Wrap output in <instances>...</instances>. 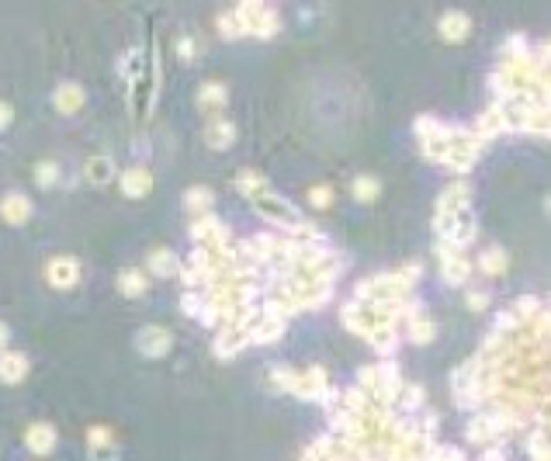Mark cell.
Instances as JSON below:
<instances>
[{
    "mask_svg": "<svg viewBox=\"0 0 551 461\" xmlns=\"http://www.w3.org/2000/svg\"><path fill=\"white\" fill-rule=\"evenodd\" d=\"M357 194H375V180H357Z\"/></svg>",
    "mask_w": 551,
    "mask_h": 461,
    "instance_id": "cell-17",
    "label": "cell"
},
{
    "mask_svg": "<svg viewBox=\"0 0 551 461\" xmlns=\"http://www.w3.org/2000/svg\"><path fill=\"white\" fill-rule=\"evenodd\" d=\"M177 53H180L184 59H191V56H194V42H187V39H180V46H177Z\"/></svg>",
    "mask_w": 551,
    "mask_h": 461,
    "instance_id": "cell-15",
    "label": "cell"
},
{
    "mask_svg": "<svg viewBox=\"0 0 551 461\" xmlns=\"http://www.w3.org/2000/svg\"><path fill=\"white\" fill-rule=\"evenodd\" d=\"M53 104H56V111H63V115H73V111L84 104V91H80L77 84H63V87L56 91Z\"/></svg>",
    "mask_w": 551,
    "mask_h": 461,
    "instance_id": "cell-4",
    "label": "cell"
},
{
    "mask_svg": "<svg viewBox=\"0 0 551 461\" xmlns=\"http://www.w3.org/2000/svg\"><path fill=\"white\" fill-rule=\"evenodd\" d=\"M208 139H212V146H229L232 142V125L229 122H212Z\"/></svg>",
    "mask_w": 551,
    "mask_h": 461,
    "instance_id": "cell-12",
    "label": "cell"
},
{
    "mask_svg": "<svg viewBox=\"0 0 551 461\" xmlns=\"http://www.w3.org/2000/svg\"><path fill=\"white\" fill-rule=\"evenodd\" d=\"M4 344H8V326L0 323V347H4Z\"/></svg>",
    "mask_w": 551,
    "mask_h": 461,
    "instance_id": "cell-18",
    "label": "cell"
},
{
    "mask_svg": "<svg viewBox=\"0 0 551 461\" xmlns=\"http://www.w3.org/2000/svg\"><path fill=\"white\" fill-rule=\"evenodd\" d=\"M153 267H156V271H170V257H167V254H156V257H153Z\"/></svg>",
    "mask_w": 551,
    "mask_h": 461,
    "instance_id": "cell-16",
    "label": "cell"
},
{
    "mask_svg": "<svg viewBox=\"0 0 551 461\" xmlns=\"http://www.w3.org/2000/svg\"><path fill=\"white\" fill-rule=\"evenodd\" d=\"M28 375V361L21 354H4L0 357V378L4 382H21Z\"/></svg>",
    "mask_w": 551,
    "mask_h": 461,
    "instance_id": "cell-5",
    "label": "cell"
},
{
    "mask_svg": "<svg viewBox=\"0 0 551 461\" xmlns=\"http://www.w3.org/2000/svg\"><path fill=\"white\" fill-rule=\"evenodd\" d=\"M468 28H471V21H468L465 15H458V11H451V15L440 18V35H444L447 42H461V39L468 35Z\"/></svg>",
    "mask_w": 551,
    "mask_h": 461,
    "instance_id": "cell-3",
    "label": "cell"
},
{
    "mask_svg": "<svg viewBox=\"0 0 551 461\" xmlns=\"http://www.w3.org/2000/svg\"><path fill=\"white\" fill-rule=\"evenodd\" d=\"M56 163H39L35 167V180H39V187H49V184H56Z\"/></svg>",
    "mask_w": 551,
    "mask_h": 461,
    "instance_id": "cell-13",
    "label": "cell"
},
{
    "mask_svg": "<svg viewBox=\"0 0 551 461\" xmlns=\"http://www.w3.org/2000/svg\"><path fill=\"white\" fill-rule=\"evenodd\" d=\"M198 101H201L205 108H218V104H225V91H222L218 84H205L201 94H198Z\"/></svg>",
    "mask_w": 551,
    "mask_h": 461,
    "instance_id": "cell-11",
    "label": "cell"
},
{
    "mask_svg": "<svg viewBox=\"0 0 551 461\" xmlns=\"http://www.w3.org/2000/svg\"><path fill=\"white\" fill-rule=\"evenodd\" d=\"M139 347H142L146 354H163V350L170 347V340H167V333H163V330H142Z\"/></svg>",
    "mask_w": 551,
    "mask_h": 461,
    "instance_id": "cell-7",
    "label": "cell"
},
{
    "mask_svg": "<svg viewBox=\"0 0 551 461\" xmlns=\"http://www.w3.org/2000/svg\"><path fill=\"white\" fill-rule=\"evenodd\" d=\"M11 115H15V111H11V104L0 101V129H8V125H11Z\"/></svg>",
    "mask_w": 551,
    "mask_h": 461,
    "instance_id": "cell-14",
    "label": "cell"
},
{
    "mask_svg": "<svg viewBox=\"0 0 551 461\" xmlns=\"http://www.w3.org/2000/svg\"><path fill=\"white\" fill-rule=\"evenodd\" d=\"M0 215H4L11 225H21V222L32 215V205H28V198H21V194H8L4 205H0Z\"/></svg>",
    "mask_w": 551,
    "mask_h": 461,
    "instance_id": "cell-2",
    "label": "cell"
},
{
    "mask_svg": "<svg viewBox=\"0 0 551 461\" xmlns=\"http://www.w3.org/2000/svg\"><path fill=\"white\" fill-rule=\"evenodd\" d=\"M149 173L146 170H125V177H122V187H125V194L129 198H142L146 191H149Z\"/></svg>",
    "mask_w": 551,
    "mask_h": 461,
    "instance_id": "cell-6",
    "label": "cell"
},
{
    "mask_svg": "<svg viewBox=\"0 0 551 461\" xmlns=\"http://www.w3.org/2000/svg\"><path fill=\"white\" fill-rule=\"evenodd\" d=\"M108 177H111V160H108V156H94V160L87 163V180L104 184Z\"/></svg>",
    "mask_w": 551,
    "mask_h": 461,
    "instance_id": "cell-8",
    "label": "cell"
},
{
    "mask_svg": "<svg viewBox=\"0 0 551 461\" xmlns=\"http://www.w3.org/2000/svg\"><path fill=\"white\" fill-rule=\"evenodd\" d=\"M46 278L53 288H73L77 278H80V264L73 257H56L49 267H46Z\"/></svg>",
    "mask_w": 551,
    "mask_h": 461,
    "instance_id": "cell-1",
    "label": "cell"
},
{
    "mask_svg": "<svg viewBox=\"0 0 551 461\" xmlns=\"http://www.w3.org/2000/svg\"><path fill=\"white\" fill-rule=\"evenodd\" d=\"M28 440H32V447H35L39 454L53 451V430H49V426H32V430H28Z\"/></svg>",
    "mask_w": 551,
    "mask_h": 461,
    "instance_id": "cell-10",
    "label": "cell"
},
{
    "mask_svg": "<svg viewBox=\"0 0 551 461\" xmlns=\"http://www.w3.org/2000/svg\"><path fill=\"white\" fill-rule=\"evenodd\" d=\"M118 288H122L125 295H142V292H146V278H142L139 271H125L122 281H118Z\"/></svg>",
    "mask_w": 551,
    "mask_h": 461,
    "instance_id": "cell-9",
    "label": "cell"
}]
</instances>
